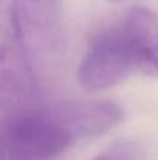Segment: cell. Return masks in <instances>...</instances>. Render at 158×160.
<instances>
[{"mask_svg": "<svg viewBox=\"0 0 158 160\" xmlns=\"http://www.w3.org/2000/svg\"><path fill=\"white\" fill-rule=\"evenodd\" d=\"M73 143L54 103L5 118L0 126V157L5 160H54Z\"/></svg>", "mask_w": 158, "mask_h": 160, "instance_id": "obj_1", "label": "cell"}, {"mask_svg": "<svg viewBox=\"0 0 158 160\" xmlns=\"http://www.w3.org/2000/svg\"><path fill=\"white\" fill-rule=\"evenodd\" d=\"M36 106V79L25 38L11 3L0 0V113L5 120Z\"/></svg>", "mask_w": 158, "mask_h": 160, "instance_id": "obj_2", "label": "cell"}, {"mask_svg": "<svg viewBox=\"0 0 158 160\" xmlns=\"http://www.w3.org/2000/svg\"><path fill=\"white\" fill-rule=\"evenodd\" d=\"M133 72V64L119 28L101 33L85 53L79 70V84L87 90H105L124 81Z\"/></svg>", "mask_w": 158, "mask_h": 160, "instance_id": "obj_3", "label": "cell"}, {"mask_svg": "<svg viewBox=\"0 0 158 160\" xmlns=\"http://www.w3.org/2000/svg\"><path fill=\"white\" fill-rule=\"evenodd\" d=\"M130 54L133 72L158 78V12L146 6H133L118 25Z\"/></svg>", "mask_w": 158, "mask_h": 160, "instance_id": "obj_4", "label": "cell"}, {"mask_svg": "<svg viewBox=\"0 0 158 160\" xmlns=\"http://www.w3.org/2000/svg\"><path fill=\"white\" fill-rule=\"evenodd\" d=\"M11 8L25 38L33 47H51L57 39L56 0H11Z\"/></svg>", "mask_w": 158, "mask_h": 160, "instance_id": "obj_5", "label": "cell"}, {"mask_svg": "<svg viewBox=\"0 0 158 160\" xmlns=\"http://www.w3.org/2000/svg\"><path fill=\"white\" fill-rule=\"evenodd\" d=\"M93 160H147V152L140 142L122 140L107 148Z\"/></svg>", "mask_w": 158, "mask_h": 160, "instance_id": "obj_6", "label": "cell"}, {"mask_svg": "<svg viewBox=\"0 0 158 160\" xmlns=\"http://www.w3.org/2000/svg\"><path fill=\"white\" fill-rule=\"evenodd\" d=\"M108 2H122V0H108Z\"/></svg>", "mask_w": 158, "mask_h": 160, "instance_id": "obj_7", "label": "cell"}]
</instances>
